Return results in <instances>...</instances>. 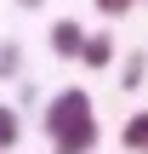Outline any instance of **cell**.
Wrapping results in <instances>:
<instances>
[{
    "mask_svg": "<svg viewBox=\"0 0 148 154\" xmlns=\"http://www.w3.org/2000/svg\"><path fill=\"white\" fill-rule=\"evenodd\" d=\"M91 114H97L91 91H86V86H63V91H51V103H46V114H40V131L57 137V131L80 126V120H91Z\"/></svg>",
    "mask_w": 148,
    "mask_h": 154,
    "instance_id": "obj_1",
    "label": "cell"
},
{
    "mask_svg": "<svg viewBox=\"0 0 148 154\" xmlns=\"http://www.w3.org/2000/svg\"><path fill=\"white\" fill-rule=\"evenodd\" d=\"M97 143H103V126H97V114H91V120L57 131V137H51V154H97Z\"/></svg>",
    "mask_w": 148,
    "mask_h": 154,
    "instance_id": "obj_2",
    "label": "cell"
},
{
    "mask_svg": "<svg viewBox=\"0 0 148 154\" xmlns=\"http://www.w3.org/2000/svg\"><path fill=\"white\" fill-rule=\"evenodd\" d=\"M80 40H86V29H80L74 17H57V23H51V51H57L63 63H74V57H80Z\"/></svg>",
    "mask_w": 148,
    "mask_h": 154,
    "instance_id": "obj_3",
    "label": "cell"
},
{
    "mask_svg": "<svg viewBox=\"0 0 148 154\" xmlns=\"http://www.w3.org/2000/svg\"><path fill=\"white\" fill-rule=\"evenodd\" d=\"M74 63H86V69H108V63H114V34H86Z\"/></svg>",
    "mask_w": 148,
    "mask_h": 154,
    "instance_id": "obj_4",
    "label": "cell"
},
{
    "mask_svg": "<svg viewBox=\"0 0 148 154\" xmlns=\"http://www.w3.org/2000/svg\"><path fill=\"white\" fill-rule=\"evenodd\" d=\"M120 149L125 154H148V109H137V114L120 126Z\"/></svg>",
    "mask_w": 148,
    "mask_h": 154,
    "instance_id": "obj_5",
    "label": "cell"
},
{
    "mask_svg": "<svg viewBox=\"0 0 148 154\" xmlns=\"http://www.w3.org/2000/svg\"><path fill=\"white\" fill-rule=\"evenodd\" d=\"M17 143H23V114L11 103H0V154H11Z\"/></svg>",
    "mask_w": 148,
    "mask_h": 154,
    "instance_id": "obj_6",
    "label": "cell"
},
{
    "mask_svg": "<svg viewBox=\"0 0 148 154\" xmlns=\"http://www.w3.org/2000/svg\"><path fill=\"white\" fill-rule=\"evenodd\" d=\"M143 74H148V51H131V57L120 63V86H125V91H137V86H143Z\"/></svg>",
    "mask_w": 148,
    "mask_h": 154,
    "instance_id": "obj_7",
    "label": "cell"
},
{
    "mask_svg": "<svg viewBox=\"0 0 148 154\" xmlns=\"http://www.w3.org/2000/svg\"><path fill=\"white\" fill-rule=\"evenodd\" d=\"M91 6H97L108 23H114V17H131V6H137V0H91Z\"/></svg>",
    "mask_w": 148,
    "mask_h": 154,
    "instance_id": "obj_8",
    "label": "cell"
},
{
    "mask_svg": "<svg viewBox=\"0 0 148 154\" xmlns=\"http://www.w3.org/2000/svg\"><path fill=\"white\" fill-rule=\"evenodd\" d=\"M17 6H23V11H40V6H46V0H17Z\"/></svg>",
    "mask_w": 148,
    "mask_h": 154,
    "instance_id": "obj_9",
    "label": "cell"
}]
</instances>
